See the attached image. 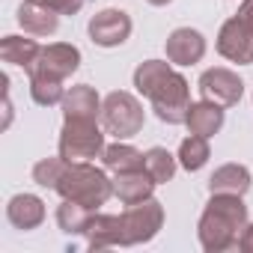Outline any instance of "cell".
<instances>
[{
	"label": "cell",
	"mask_w": 253,
	"mask_h": 253,
	"mask_svg": "<svg viewBox=\"0 0 253 253\" xmlns=\"http://www.w3.org/2000/svg\"><path fill=\"white\" fill-rule=\"evenodd\" d=\"M143 170L158 185H167V182H173V176L179 170V158L170 149H164V146H152V149L143 152Z\"/></svg>",
	"instance_id": "44dd1931"
},
{
	"label": "cell",
	"mask_w": 253,
	"mask_h": 253,
	"mask_svg": "<svg viewBox=\"0 0 253 253\" xmlns=\"http://www.w3.org/2000/svg\"><path fill=\"white\" fill-rule=\"evenodd\" d=\"M170 72H173V63H170V60H143V63L134 69L131 84H134V89L146 98V95L161 84V78L170 75Z\"/></svg>",
	"instance_id": "603a6c76"
},
{
	"label": "cell",
	"mask_w": 253,
	"mask_h": 253,
	"mask_svg": "<svg viewBox=\"0 0 253 253\" xmlns=\"http://www.w3.org/2000/svg\"><path fill=\"white\" fill-rule=\"evenodd\" d=\"M119 217H122V247L146 244L164 226V206L155 197H149L137 206H128Z\"/></svg>",
	"instance_id": "8992f818"
},
{
	"label": "cell",
	"mask_w": 253,
	"mask_h": 253,
	"mask_svg": "<svg viewBox=\"0 0 253 253\" xmlns=\"http://www.w3.org/2000/svg\"><path fill=\"white\" fill-rule=\"evenodd\" d=\"M101 164L113 176L116 173H128V170H143V152L137 146H131V143H125V140H116V143L104 146Z\"/></svg>",
	"instance_id": "ffe728a7"
},
{
	"label": "cell",
	"mask_w": 253,
	"mask_h": 253,
	"mask_svg": "<svg viewBox=\"0 0 253 253\" xmlns=\"http://www.w3.org/2000/svg\"><path fill=\"white\" fill-rule=\"evenodd\" d=\"M179 167L188 170V173H200L209 158H211V146H209V137H200V134H191L179 143Z\"/></svg>",
	"instance_id": "7402d4cb"
},
{
	"label": "cell",
	"mask_w": 253,
	"mask_h": 253,
	"mask_svg": "<svg viewBox=\"0 0 253 253\" xmlns=\"http://www.w3.org/2000/svg\"><path fill=\"white\" fill-rule=\"evenodd\" d=\"M39 54H42V45H39L36 39L12 36V33L0 39V60L9 63V66H18V69H24V72H30V69L36 66Z\"/></svg>",
	"instance_id": "d6986e66"
},
{
	"label": "cell",
	"mask_w": 253,
	"mask_h": 253,
	"mask_svg": "<svg viewBox=\"0 0 253 253\" xmlns=\"http://www.w3.org/2000/svg\"><path fill=\"white\" fill-rule=\"evenodd\" d=\"M86 247L89 250H107V247H122V217L119 214H98L92 211L86 229H84Z\"/></svg>",
	"instance_id": "9a60e30c"
},
{
	"label": "cell",
	"mask_w": 253,
	"mask_h": 253,
	"mask_svg": "<svg viewBox=\"0 0 253 253\" xmlns=\"http://www.w3.org/2000/svg\"><path fill=\"white\" fill-rule=\"evenodd\" d=\"M197 89L206 101H214L220 107H235L244 95V81L232 72V69H223V66H214V69H206L197 81Z\"/></svg>",
	"instance_id": "ba28073f"
},
{
	"label": "cell",
	"mask_w": 253,
	"mask_h": 253,
	"mask_svg": "<svg viewBox=\"0 0 253 253\" xmlns=\"http://www.w3.org/2000/svg\"><path fill=\"white\" fill-rule=\"evenodd\" d=\"M223 119L226 116H223V107L220 104L200 98V101H191L185 125H188V134H200V137H209L211 140L223 128Z\"/></svg>",
	"instance_id": "2e32d148"
},
{
	"label": "cell",
	"mask_w": 253,
	"mask_h": 253,
	"mask_svg": "<svg viewBox=\"0 0 253 253\" xmlns=\"http://www.w3.org/2000/svg\"><path fill=\"white\" fill-rule=\"evenodd\" d=\"M158 182L146 170H128V173H116L113 176V197L122 206H137L155 194Z\"/></svg>",
	"instance_id": "7c38bea8"
},
{
	"label": "cell",
	"mask_w": 253,
	"mask_h": 253,
	"mask_svg": "<svg viewBox=\"0 0 253 253\" xmlns=\"http://www.w3.org/2000/svg\"><path fill=\"white\" fill-rule=\"evenodd\" d=\"M244 24H250L253 27V0H241V6H238V12H235Z\"/></svg>",
	"instance_id": "f1b7e54d"
},
{
	"label": "cell",
	"mask_w": 253,
	"mask_h": 253,
	"mask_svg": "<svg viewBox=\"0 0 253 253\" xmlns=\"http://www.w3.org/2000/svg\"><path fill=\"white\" fill-rule=\"evenodd\" d=\"M36 3H42V6H48V9H54L60 15H78L86 0H36Z\"/></svg>",
	"instance_id": "4316f807"
},
{
	"label": "cell",
	"mask_w": 253,
	"mask_h": 253,
	"mask_svg": "<svg viewBox=\"0 0 253 253\" xmlns=\"http://www.w3.org/2000/svg\"><path fill=\"white\" fill-rule=\"evenodd\" d=\"M238 250L241 253H253V223L247 220V226L241 229V235H238Z\"/></svg>",
	"instance_id": "83f0119b"
},
{
	"label": "cell",
	"mask_w": 253,
	"mask_h": 253,
	"mask_svg": "<svg viewBox=\"0 0 253 253\" xmlns=\"http://www.w3.org/2000/svg\"><path fill=\"white\" fill-rule=\"evenodd\" d=\"M253 185V173L244 164H220L209 176V194H235L244 197Z\"/></svg>",
	"instance_id": "ac0fdd59"
},
{
	"label": "cell",
	"mask_w": 253,
	"mask_h": 253,
	"mask_svg": "<svg viewBox=\"0 0 253 253\" xmlns=\"http://www.w3.org/2000/svg\"><path fill=\"white\" fill-rule=\"evenodd\" d=\"M57 194L63 200H75L95 211L113 197V179H107V173L98 170L92 161H78V164H69L63 182L57 185Z\"/></svg>",
	"instance_id": "7a4b0ae2"
},
{
	"label": "cell",
	"mask_w": 253,
	"mask_h": 253,
	"mask_svg": "<svg viewBox=\"0 0 253 253\" xmlns=\"http://www.w3.org/2000/svg\"><path fill=\"white\" fill-rule=\"evenodd\" d=\"M206 36L194 27H176L167 42H164V51H167V60L173 66H194L206 57Z\"/></svg>",
	"instance_id": "8fae6325"
},
{
	"label": "cell",
	"mask_w": 253,
	"mask_h": 253,
	"mask_svg": "<svg viewBox=\"0 0 253 253\" xmlns=\"http://www.w3.org/2000/svg\"><path fill=\"white\" fill-rule=\"evenodd\" d=\"M155 116L167 125H185L188 119V107H191V84L185 75H179L176 69L170 75L161 78V84L146 95Z\"/></svg>",
	"instance_id": "5b68a950"
},
{
	"label": "cell",
	"mask_w": 253,
	"mask_h": 253,
	"mask_svg": "<svg viewBox=\"0 0 253 253\" xmlns=\"http://www.w3.org/2000/svg\"><path fill=\"white\" fill-rule=\"evenodd\" d=\"M149 6H167V3H173V0H146Z\"/></svg>",
	"instance_id": "f546056e"
},
{
	"label": "cell",
	"mask_w": 253,
	"mask_h": 253,
	"mask_svg": "<svg viewBox=\"0 0 253 253\" xmlns=\"http://www.w3.org/2000/svg\"><path fill=\"white\" fill-rule=\"evenodd\" d=\"M131 30H134L131 15L125 9H113V6L95 12L89 18V24H86V33H89L92 45H98V48H119V45H125L128 36H131Z\"/></svg>",
	"instance_id": "52a82bcc"
},
{
	"label": "cell",
	"mask_w": 253,
	"mask_h": 253,
	"mask_svg": "<svg viewBox=\"0 0 253 253\" xmlns=\"http://www.w3.org/2000/svg\"><path fill=\"white\" fill-rule=\"evenodd\" d=\"M45 200L36 197V194H15L9 203H6V220L15 226V229H39L45 223Z\"/></svg>",
	"instance_id": "5bb4252c"
},
{
	"label": "cell",
	"mask_w": 253,
	"mask_h": 253,
	"mask_svg": "<svg viewBox=\"0 0 253 253\" xmlns=\"http://www.w3.org/2000/svg\"><path fill=\"white\" fill-rule=\"evenodd\" d=\"M101 104L104 98L95 92V86L78 84L66 89V98L60 107H63V119H98L101 122Z\"/></svg>",
	"instance_id": "4fadbf2b"
},
{
	"label": "cell",
	"mask_w": 253,
	"mask_h": 253,
	"mask_svg": "<svg viewBox=\"0 0 253 253\" xmlns=\"http://www.w3.org/2000/svg\"><path fill=\"white\" fill-rule=\"evenodd\" d=\"M66 170H69V161H66L63 155H57V158H42V161L33 164V182H36L39 188L57 191V185L63 182Z\"/></svg>",
	"instance_id": "484cf974"
},
{
	"label": "cell",
	"mask_w": 253,
	"mask_h": 253,
	"mask_svg": "<svg viewBox=\"0 0 253 253\" xmlns=\"http://www.w3.org/2000/svg\"><path fill=\"white\" fill-rule=\"evenodd\" d=\"M247 206L235 194H211L200 220H197V238L206 253H226L238 247V235L247 226Z\"/></svg>",
	"instance_id": "6da1fadb"
},
{
	"label": "cell",
	"mask_w": 253,
	"mask_h": 253,
	"mask_svg": "<svg viewBox=\"0 0 253 253\" xmlns=\"http://www.w3.org/2000/svg\"><path fill=\"white\" fill-rule=\"evenodd\" d=\"M18 24L27 36H54L60 30V12L36 3V0H24L18 6Z\"/></svg>",
	"instance_id": "e0dca14e"
},
{
	"label": "cell",
	"mask_w": 253,
	"mask_h": 253,
	"mask_svg": "<svg viewBox=\"0 0 253 253\" xmlns=\"http://www.w3.org/2000/svg\"><path fill=\"white\" fill-rule=\"evenodd\" d=\"M217 54L229 63L250 66L253 63V27L244 24L238 15L226 18L217 30Z\"/></svg>",
	"instance_id": "9c48e42d"
},
{
	"label": "cell",
	"mask_w": 253,
	"mask_h": 253,
	"mask_svg": "<svg viewBox=\"0 0 253 253\" xmlns=\"http://www.w3.org/2000/svg\"><path fill=\"white\" fill-rule=\"evenodd\" d=\"M89 217H92V209H86V206H81L75 200H63L57 206V226L66 235H84Z\"/></svg>",
	"instance_id": "cb8c5ba5"
},
{
	"label": "cell",
	"mask_w": 253,
	"mask_h": 253,
	"mask_svg": "<svg viewBox=\"0 0 253 253\" xmlns=\"http://www.w3.org/2000/svg\"><path fill=\"white\" fill-rule=\"evenodd\" d=\"M30 98H33L39 107H54V104H63L66 86H63V81H57V78L33 75V78H30Z\"/></svg>",
	"instance_id": "d4e9b609"
},
{
	"label": "cell",
	"mask_w": 253,
	"mask_h": 253,
	"mask_svg": "<svg viewBox=\"0 0 253 253\" xmlns=\"http://www.w3.org/2000/svg\"><path fill=\"white\" fill-rule=\"evenodd\" d=\"M104 128L98 119H63L60 140H57V155H63L69 164L78 161H95L104 155Z\"/></svg>",
	"instance_id": "277c9868"
},
{
	"label": "cell",
	"mask_w": 253,
	"mask_h": 253,
	"mask_svg": "<svg viewBox=\"0 0 253 253\" xmlns=\"http://www.w3.org/2000/svg\"><path fill=\"white\" fill-rule=\"evenodd\" d=\"M143 122H146V110L143 101L134 92H125V89H113L104 95L101 104V128L116 137V140H131L143 131Z\"/></svg>",
	"instance_id": "3957f363"
},
{
	"label": "cell",
	"mask_w": 253,
	"mask_h": 253,
	"mask_svg": "<svg viewBox=\"0 0 253 253\" xmlns=\"http://www.w3.org/2000/svg\"><path fill=\"white\" fill-rule=\"evenodd\" d=\"M81 69V48L78 45H69V42H51L42 48L36 66L27 72V78L33 75H48V78H57V81H66L72 78L75 72Z\"/></svg>",
	"instance_id": "30bf717a"
}]
</instances>
